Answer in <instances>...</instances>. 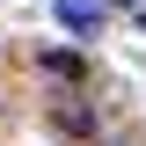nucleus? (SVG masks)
<instances>
[{
    "mask_svg": "<svg viewBox=\"0 0 146 146\" xmlns=\"http://www.w3.org/2000/svg\"><path fill=\"white\" fill-rule=\"evenodd\" d=\"M58 22L66 29H102V0H58Z\"/></svg>",
    "mask_w": 146,
    "mask_h": 146,
    "instance_id": "obj_1",
    "label": "nucleus"
},
{
    "mask_svg": "<svg viewBox=\"0 0 146 146\" xmlns=\"http://www.w3.org/2000/svg\"><path fill=\"white\" fill-rule=\"evenodd\" d=\"M44 73H58V80H80V73H88V66H80V58H73V51H44Z\"/></svg>",
    "mask_w": 146,
    "mask_h": 146,
    "instance_id": "obj_2",
    "label": "nucleus"
},
{
    "mask_svg": "<svg viewBox=\"0 0 146 146\" xmlns=\"http://www.w3.org/2000/svg\"><path fill=\"white\" fill-rule=\"evenodd\" d=\"M139 29H146V0H139Z\"/></svg>",
    "mask_w": 146,
    "mask_h": 146,
    "instance_id": "obj_3",
    "label": "nucleus"
}]
</instances>
